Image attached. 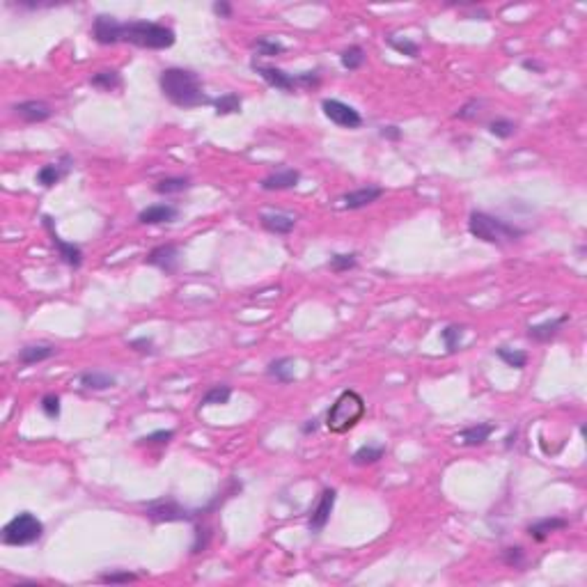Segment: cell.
Here are the masks:
<instances>
[{"label":"cell","mask_w":587,"mask_h":587,"mask_svg":"<svg viewBox=\"0 0 587 587\" xmlns=\"http://www.w3.org/2000/svg\"><path fill=\"white\" fill-rule=\"evenodd\" d=\"M172 438H174L172 429H159V431H152V434H147L143 438H138V445H168Z\"/></svg>","instance_id":"ab89813d"},{"label":"cell","mask_w":587,"mask_h":587,"mask_svg":"<svg viewBox=\"0 0 587 587\" xmlns=\"http://www.w3.org/2000/svg\"><path fill=\"white\" fill-rule=\"evenodd\" d=\"M569 321V314H562V317H555V319H548V321H541V324H534V326H527V337L532 342H539V344H546L550 340H555L560 335L562 326Z\"/></svg>","instance_id":"e0dca14e"},{"label":"cell","mask_w":587,"mask_h":587,"mask_svg":"<svg viewBox=\"0 0 587 587\" xmlns=\"http://www.w3.org/2000/svg\"><path fill=\"white\" fill-rule=\"evenodd\" d=\"M496 431V424L491 422H477V424H471V427L461 429L457 436H454V440L457 443H461L464 447H477V445H484L489 440V436Z\"/></svg>","instance_id":"ac0fdd59"},{"label":"cell","mask_w":587,"mask_h":587,"mask_svg":"<svg viewBox=\"0 0 587 587\" xmlns=\"http://www.w3.org/2000/svg\"><path fill=\"white\" fill-rule=\"evenodd\" d=\"M321 110L330 122L342 129H361L363 127V115L358 113L354 106L344 104L340 99H324L321 101Z\"/></svg>","instance_id":"52a82bcc"},{"label":"cell","mask_w":587,"mask_h":587,"mask_svg":"<svg viewBox=\"0 0 587 587\" xmlns=\"http://www.w3.org/2000/svg\"><path fill=\"white\" fill-rule=\"evenodd\" d=\"M564 527H569V521L562 518V516H546V518H539L534 523L527 525V534L534 539V541H546L553 532H560Z\"/></svg>","instance_id":"ffe728a7"},{"label":"cell","mask_w":587,"mask_h":587,"mask_svg":"<svg viewBox=\"0 0 587 587\" xmlns=\"http://www.w3.org/2000/svg\"><path fill=\"white\" fill-rule=\"evenodd\" d=\"M356 267H358V253H335L328 260V269L333 273H347V271Z\"/></svg>","instance_id":"e575fe53"},{"label":"cell","mask_w":587,"mask_h":587,"mask_svg":"<svg viewBox=\"0 0 587 587\" xmlns=\"http://www.w3.org/2000/svg\"><path fill=\"white\" fill-rule=\"evenodd\" d=\"M211 10H214V14L220 19H232V5L227 3V0H216V3L211 5Z\"/></svg>","instance_id":"f6af8a7d"},{"label":"cell","mask_w":587,"mask_h":587,"mask_svg":"<svg viewBox=\"0 0 587 587\" xmlns=\"http://www.w3.org/2000/svg\"><path fill=\"white\" fill-rule=\"evenodd\" d=\"M44 537V523L35 516L33 512H19L17 516L10 518L0 532L5 546H30Z\"/></svg>","instance_id":"5b68a950"},{"label":"cell","mask_w":587,"mask_h":587,"mask_svg":"<svg viewBox=\"0 0 587 587\" xmlns=\"http://www.w3.org/2000/svg\"><path fill=\"white\" fill-rule=\"evenodd\" d=\"M99 581L104 585H127V583H134L138 581V574L134 571L124 569V571H108V574H101Z\"/></svg>","instance_id":"74e56055"},{"label":"cell","mask_w":587,"mask_h":587,"mask_svg":"<svg viewBox=\"0 0 587 587\" xmlns=\"http://www.w3.org/2000/svg\"><path fill=\"white\" fill-rule=\"evenodd\" d=\"M129 349L138 351V354H147V356L156 354L154 340H152V337H147V335H141V337H134V340H129Z\"/></svg>","instance_id":"60d3db41"},{"label":"cell","mask_w":587,"mask_h":587,"mask_svg":"<svg viewBox=\"0 0 587 587\" xmlns=\"http://www.w3.org/2000/svg\"><path fill=\"white\" fill-rule=\"evenodd\" d=\"M120 26H122V21H117L115 17L99 14L92 24L94 42L101 44V46H113V44H120Z\"/></svg>","instance_id":"4fadbf2b"},{"label":"cell","mask_w":587,"mask_h":587,"mask_svg":"<svg viewBox=\"0 0 587 587\" xmlns=\"http://www.w3.org/2000/svg\"><path fill=\"white\" fill-rule=\"evenodd\" d=\"M464 335H466V328L459 326V324H450L440 330V340H443L445 349L454 354V351L461 349V342H464Z\"/></svg>","instance_id":"d6a6232c"},{"label":"cell","mask_w":587,"mask_h":587,"mask_svg":"<svg viewBox=\"0 0 587 587\" xmlns=\"http://www.w3.org/2000/svg\"><path fill=\"white\" fill-rule=\"evenodd\" d=\"M251 67H253V71L257 73V76L264 80V83L271 85V87H276V90L287 92V94H294V92L298 90L296 73H287V71H282V69H278V67H269V64H260V62H253Z\"/></svg>","instance_id":"8fae6325"},{"label":"cell","mask_w":587,"mask_h":587,"mask_svg":"<svg viewBox=\"0 0 587 587\" xmlns=\"http://www.w3.org/2000/svg\"><path fill=\"white\" fill-rule=\"evenodd\" d=\"M251 46L260 57H276V55L285 53V44L278 39H271V37H257Z\"/></svg>","instance_id":"4dcf8cb0"},{"label":"cell","mask_w":587,"mask_h":587,"mask_svg":"<svg viewBox=\"0 0 587 587\" xmlns=\"http://www.w3.org/2000/svg\"><path fill=\"white\" fill-rule=\"evenodd\" d=\"M42 223H44V227H46V232H48V237H51V244L55 246L57 257H60V260L67 264V267H71V269H80V267H83V251H80V246L71 244V241H64L60 234L55 232L53 218H51L48 214L42 216Z\"/></svg>","instance_id":"ba28073f"},{"label":"cell","mask_w":587,"mask_h":587,"mask_svg":"<svg viewBox=\"0 0 587 587\" xmlns=\"http://www.w3.org/2000/svg\"><path fill=\"white\" fill-rule=\"evenodd\" d=\"M494 354L500 358V361L507 367H514V370H523V367L527 365V354H525V351H521V349L498 347Z\"/></svg>","instance_id":"836d02e7"},{"label":"cell","mask_w":587,"mask_h":587,"mask_svg":"<svg viewBox=\"0 0 587 587\" xmlns=\"http://www.w3.org/2000/svg\"><path fill=\"white\" fill-rule=\"evenodd\" d=\"M379 136L386 138V141H390V143H399L404 138V131L397 127V124H383V127H379Z\"/></svg>","instance_id":"ee69618b"},{"label":"cell","mask_w":587,"mask_h":587,"mask_svg":"<svg viewBox=\"0 0 587 587\" xmlns=\"http://www.w3.org/2000/svg\"><path fill=\"white\" fill-rule=\"evenodd\" d=\"M514 443H516V431H514V434H509V436H507V440H505V447H507V450H509V447H512Z\"/></svg>","instance_id":"c3c4849f"},{"label":"cell","mask_w":587,"mask_h":587,"mask_svg":"<svg viewBox=\"0 0 587 587\" xmlns=\"http://www.w3.org/2000/svg\"><path fill=\"white\" fill-rule=\"evenodd\" d=\"M55 354H57L55 344H26V347L19 351L17 361H19V365L30 367V365L48 361V358H53Z\"/></svg>","instance_id":"44dd1931"},{"label":"cell","mask_w":587,"mask_h":587,"mask_svg":"<svg viewBox=\"0 0 587 587\" xmlns=\"http://www.w3.org/2000/svg\"><path fill=\"white\" fill-rule=\"evenodd\" d=\"M365 57H367V53H365V48L361 46V44H351L349 48H344L340 53V64L347 71H358L365 64Z\"/></svg>","instance_id":"83f0119b"},{"label":"cell","mask_w":587,"mask_h":587,"mask_svg":"<svg viewBox=\"0 0 587 587\" xmlns=\"http://www.w3.org/2000/svg\"><path fill=\"white\" fill-rule=\"evenodd\" d=\"M489 134L500 138V141H509V138L516 134V124H514L512 120H507V117H496V120H491L487 124Z\"/></svg>","instance_id":"d590c367"},{"label":"cell","mask_w":587,"mask_h":587,"mask_svg":"<svg viewBox=\"0 0 587 587\" xmlns=\"http://www.w3.org/2000/svg\"><path fill=\"white\" fill-rule=\"evenodd\" d=\"M260 225L267 232H271V234H280V237H287V234L294 232V227H296V216L280 214V211H276V214H262L260 216Z\"/></svg>","instance_id":"7402d4cb"},{"label":"cell","mask_w":587,"mask_h":587,"mask_svg":"<svg viewBox=\"0 0 587 587\" xmlns=\"http://www.w3.org/2000/svg\"><path fill=\"white\" fill-rule=\"evenodd\" d=\"M177 35L172 28H168L156 21H122L120 26V44H131L138 48L150 51H165L174 46Z\"/></svg>","instance_id":"7a4b0ae2"},{"label":"cell","mask_w":587,"mask_h":587,"mask_svg":"<svg viewBox=\"0 0 587 587\" xmlns=\"http://www.w3.org/2000/svg\"><path fill=\"white\" fill-rule=\"evenodd\" d=\"M503 562L512 569H521L525 564V550L521 546H507L503 548Z\"/></svg>","instance_id":"f35d334b"},{"label":"cell","mask_w":587,"mask_h":587,"mask_svg":"<svg viewBox=\"0 0 587 587\" xmlns=\"http://www.w3.org/2000/svg\"><path fill=\"white\" fill-rule=\"evenodd\" d=\"M521 67L527 69V71H534V73H544V69H546L544 64H541L539 60H534V57H532V60H530V57H525V60L521 62Z\"/></svg>","instance_id":"bcb514c9"},{"label":"cell","mask_w":587,"mask_h":587,"mask_svg":"<svg viewBox=\"0 0 587 587\" xmlns=\"http://www.w3.org/2000/svg\"><path fill=\"white\" fill-rule=\"evenodd\" d=\"M232 397V388L225 386V383H218V386H211L207 392L202 395L200 399V408L204 406H220V404H227Z\"/></svg>","instance_id":"f1b7e54d"},{"label":"cell","mask_w":587,"mask_h":587,"mask_svg":"<svg viewBox=\"0 0 587 587\" xmlns=\"http://www.w3.org/2000/svg\"><path fill=\"white\" fill-rule=\"evenodd\" d=\"M267 377L276 379L278 383L287 386L294 381V358L291 356H280L276 361H271L267 365Z\"/></svg>","instance_id":"603a6c76"},{"label":"cell","mask_w":587,"mask_h":587,"mask_svg":"<svg viewBox=\"0 0 587 587\" xmlns=\"http://www.w3.org/2000/svg\"><path fill=\"white\" fill-rule=\"evenodd\" d=\"M468 232H471L475 239H480L489 246L516 244V241L525 237L523 227L507 223V220L498 218L494 214H487V211H473V214L468 216Z\"/></svg>","instance_id":"3957f363"},{"label":"cell","mask_w":587,"mask_h":587,"mask_svg":"<svg viewBox=\"0 0 587 587\" xmlns=\"http://www.w3.org/2000/svg\"><path fill=\"white\" fill-rule=\"evenodd\" d=\"M179 209L174 204H150L145 207L141 214H138V223L143 225H163V223H172L177 220Z\"/></svg>","instance_id":"2e32d148"},{"label":"cell","mask_w":587,"mask_h":587,"mask_svg":"<svg viewBox=\"0 0 587 587\" xmlns=\"http://www.w3.org/2000/svg\"><path fill=\"white\" fill-rule=\"evenodd\" d=\"M71 165H73V159L64 154V156L57 161V163H46L44 168H39V172H37V183L44 186V188L55 186V183H60L64 177H67L69 170H71Z\"/></svg>","instance_id":"9a60e30c"},{"label":"cell","mask_w":587,"mask_h":587,"mask_svg":"<svg viewBox=\"0 0 587 587\" xmlns=\"http://www.w3.org/2000/svg\"><path fill=\"white\" fill-rule=\"evenodd\" d=\"M296 78H298V87H317L319 83H321V73H319V69H312V71H300V73H296Z\"/></svg>","instance_id":"7bdbcfd3"},{"label":"cell","mask_w":587,"mask_h":587,"mask_svg":"<svg viewBox=\"0 0 587 587\" xmlns=\"http://www.w3.org/2000/svg\"><path fill=\"white\" fill-rule=\"evenodd\" d=\"M145 516L154 523H179V521H195L200 514L197 509H186L179 500L172 496L159 498L145 505Z\"/></svg>","instance_id":"8992f818"},{"label":"cell","mask_w":587,"mask_h":587,"mask_svg":"<svg viewBox=\"0 0 587 587\" xmlns=\"http://www.w3.org/2000/svg\"><path fill=\"white\" fill-rule=\"evenodd\" d=\"M39 408H42V413L48 417V420H57V417H60V410H62L60 395H55V392L44 395L42 401H39Z\"/></svg>","instance_id":"8d00e7d4"},{"label":"cell","mask_w":587,"mask_h":587,"mask_svg":"<svg viewBox=\"0 0 587 587\" xmlns=\"http://www.w3.org/2000/svg\"><path fill=\"white\" fill-rule=\"evenodd\" d=\"M159 85H161L163 97L177 108H197V106L214 104V99L204 94L202 80L193 69L168 67L161 71Z\"/></svg>","instance_id":"6da1fadb"},{"label":"cell","mask_w":587,"mask_h":587,"mask_svg":"<svg viewBox=\"0 0 587 587\" xmlns=\"http://www.w3.org/2000/svg\"><path fill=\"white\" fill-rule=\"evenodd\" d=\"M216 108V115L218 117H225V115H234L241 110V97L237 92H225L220 94L218 99H214V104H211Z\"/></svg>","instance_id":"1f68e13d"},{"label":"cell","mask_w":587,"mask_h":587,"mask_svg":"<svg viewBox=\"0 0 587 587\" xmlns=\"http://www.w3.org/2000/svg\"><path fill=\"white\" fill-rule=\"evenodd\" d=\"M383 454H386V445H363L354 452L351 464L354 466H372V464H377V461L383 459Z\"/></svg>","instance_id":"4316f807"},{"label":"cell","mask_w":587,"mask_h":587,"mask_svg":"<svg viewBox=\"0 0 587 587\" xmlns=\"http://www.w3.org/2000/svg\"><path fill=\"white\" fill-rule=\"evenodd\" d=\"M145 264L147 267H154L163 273L172 276L179 271V264H181V251L177 244H163V246H156L152 248L150 255L145 257Z\"/></svg>","instance_id":"30bf717a"},{"label":"cell","mask_w":587,"mask_h":587,"mask_svg":"<svg viewBox=\"0 0 587 587\" xmlns=\"http://www.w3.org/2000/svg\"><path fill=\"white\" fill-rule=\"evenodd\" d=\"M386 44L390 46L392 51H397L399 55H406L410 57V60H415L417 55H420V44L408 39V37H386Z\"/></svg>","instance_id":"f546056e"},{"label":"cell","mask_w":587,"mask_h":587,"mask_svg":"<svg viewBox=\"0 0 587 587\" xmlns=\"http://www.w3.org/2000/svg\"><path fill=\"white\" fill-rule=\"evenodd\" d=\"M480 108H482V101L471 99V101H466L457 113H454V117H457V120H475V117L480 115Z\"/></svg>","instance_id":"b9f144b4"},{"label":"cell","mask_w":587,"mask_h":587,"mask_svg":"<svg viewBox=\"0 0 587 587\" xmlns=\"http://www.w3.org/2000/svg\"><path fill=\"white\" fill-rule=\"evenodd\" d=\"M383 197V188L381 186H363V188H356V190H349V193L342 195V207L349 209V211H358V209H365L370 204L379 202Z\"/></svg>","instance_id":"5bb4252c"},{"label":"cell","mask_w":587,"mask_h":587,"mask_svg":"<svg viewBox=\"0 0 587 587\" xmlns=\"http://www.w3.org/2000/svg\"><path fill=\"white\" fill-rule=\"evenodd\" d=\"M190 188H193V181L188 177H165L154 183V193L159 195H179Z\"/></svg>","instance_id":"484cf974"},{"label":"cell","mask_w":587,"mask_h":587,"mask_svg":"<svg viewBox=\"0 0 587 587\" xmlns=\"http://www.w3.org/2000/svg\"><path fill=\"white\" fill-rule=\"evenodd\" d=\"M300 181V172L294 170V168H285V170H278L273 174H269V177L262 179V190H291L296 188Z\"/></svg>","instance_id":"d6986e66"},{"label":"cell","mask_w":587,"mask_h":587,"mask_svg":"<svg viewBox=\"0 0 587 587\" xmlns=\"http://www.w3.org/2000/svg\"><path fill=\"white\" fill-rule=\"evenodd\" d=\"M335 500H337V491L335 489H324L319 496V500L314 503V507L307 514V530L312 534H319L324 527L328 525L330 514L335 509Z\"/></svg>","instance_id":"9c48e42d"},{"label":"cell","mask_w":587,"mask_h":587,"mask_svg":"<svg viewBox=\"0 0 587 587\" xmlns=\"http://www.w3.org/2000/svg\"><path fill=\"white\" fill-rule=\"evenodd\" d=\"M365 415V399L356 390H342L340 397L330 404L326 413V427L333 434H347Z\"/></svg>","instance_id":"277c9868"},{"label":"cell","mask_w":587,"mask_h":587,"mask_svg":"<svg viewBox=\"0 0 587 587\" xmlns=\"http://www.w3.org/2000/svg\"><path fill=\"white\" fill-rule=\"evenodd\" d=\"M317 429H319V420H317V417H312V420L303 422V427H300V434L310 436V434H317Z\"/></svg>","instance_id":"7dc6e473"},{"label":"cell","mask_w":587,"mask_h":587,"mask_svg":"<svg viewBox=\"0 0 587 587\" xmlns=\"http://www.w3.org/2000/svg\"><path fill=\"white\" fill-rule=\"evenodd\" d=\"M12 113L26 124H42V122H46L53 117V108H51L46 101L28 99V101H19V104H14Z\"/></svg>","instance_id":"7c38bea8"},{"label":"cell","mask_w":587,"mask_h":587,"mask_svg":"<svg viewBox=\"0 0 587 587\" xmlns=\"http://www.w3.org/2000/svg\"><path fill=\"white\" fill-rule=\"evenodd\" d=\"M80 386L85 388V390H108V388H113L117 383V379L113 377V374L108 372H99V370H92V372H83L78 377Z\"/></svg>","instance_id":"cb8c5ba5"},{"label":"cell","mask_w":587,"mask_h":587,"mask_svg":"<svg viewBox=\"0 0 587 587\" xmlns=\"http://www.w3.org/2000/svg\"><path fill=\"white\" fill-rule=\"evenodd\" d=\"M90 85L101 92H115L122 87V73L117 69H101L90 78Z\"/></svg>","instance_id":"d4e9b609"}]
</instances>
